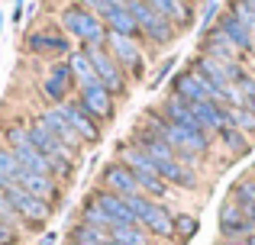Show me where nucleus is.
Instances as JSON below:
<instances>
[{"mask_svg": "<svg viewBox=\"0 0 255 245\" xmlns=\"http://www.w3.org/2000/svg\"><path fill=\"white\" fill-rule=\"evenodd\" d=\"M100 184H104V190H110V194L117 197H132L139 194V184H136V174H132L129 168H126L123 162H110L104 168V174H100Z\"/></svg>", "mask_w": 255, "mask_h": 245, "instance_id": "7", "label": "nucleus"}, {"mask_svg": "<svg viewBox=\"0 0 255 245\" xmlns=\"http://www.w3.org/2000/svg\"><path fill=\"white\" fill-rule=\"evenodd\" d=\"M71 84H75L71 65H68V62H55V65L49 68V75H45V81H42V94L49 97L52 103H58V107H62V103L68 100Z\"/></svg>", "mask_w": 255, "mask_h": 245, "instance_id": "10", "label": "nucleus"}, {"mask_svg": "<svg viewBox=\"0 0 255 245\" xmlns=\"http://www.w3.org/2000/svg\"><path fill=\"white\" fill-rule=\"evenodd\" d=\"M213 29L223 32V36L233 42V49H236V52H252V49H255V36L246 29L243 23H239L236 16H233V13H223V16H217Z\"/></svg>", "mask_w": 255, "mask_h": 245, "instance_id": "17", "label": "nucleus"}, {"mask_svg": "<svg viewBox=\"0 0 255 245\" xmlns=\"http://www.w3.org/2000/svg\"><path fill=\"white\" fill-rule=\"evenodd\" d=\"M104 49L113 55V62L120 65V68H129V71H142V55H139V45L132 42V39L126 36H117V32H107V42Z\"/></svg>", "mask_w": 255, "mask_h": 245, "instance_id": "12", "label": "nucleus"}, {"mask_svg": "<svg viewBox=\"0 0 255 245\" xmlns=\"http://www.w3.org/2000/svg\"><path fill=\"white\" fill-rule=\"evenodd\" d=\"M226 13H233V16L255 36V0H230V10Z\"/></svg>", "mask_w": 255, "mask_h": 245, "instance_id": "28", "label": "nucleus"}, {"mask_svg": "<svg viewBox=\"0 0 255 245\" xmlns=\"http://www.w3.org/2000/svg\"><path fill=\"white\" fill-rule=\"evenodd\" d=\"M81 223H84V226H91V229H100V233H110V229H113L110 216H107L94 200H87V203H84V210H81Z\"/></svg>", "mask_w": 255, "mask_h": 245, "instance_id": "27", "label": "nucleus"}, {"mask_svg": "<svg viewBox=\"0 0 255 245\" xmlns=\"http://www.w3.org/2000/svg\"><path fill=\"white\" fill-rule=\"evenodd\" d=\"M243 245H255V236H246V242Z\"/></svg>", "mask_w": 255, "mask_h": 245, "instance_id": "44", "label": "nucleus"}, {"mask_svg": "<svg viewBox=\"0 0 255 245\" xmlns=\"http://www.w3.org/2000/svg\"><path fill=\"white\" fill-rule=\"evenodd\" d=\"M110 239L117 242H126V245H145L149 239H145V229L142 226H117L110 233Z\"/></svg>", "mask_w": 255, "mask_h": 245, "instance_id": "32", "label": "nucleus"}, {"mask_svg": "<svg viewBox=\"0 0 255 245\" xmlns=\"http://www.w3.org/2000/svg\"><path fill=\"white\" fill-rule=\"evenodd\" d=\"M58 19H62L65 32H71L75 39H81L84 49H87V45H104L107 42V26H104V19H100L94 10H84V6L71 3V6L62 10Z\"/></svg>", "mask_w": 255, "mask_h": 245, "instance_id": "1", "label": "nucleus"}, {"mask_svg": "<svg viewBox=\"0 0 255 245\" xmlns=\"http://www.w3.org/2000/svg\"><path fill=\"white\" fill-rule=\"evenodd\" d=\"M97 16L104 19L107 32H117V36H126V39L139 36V26L126 6H97Z\"/></svg>", "mask_w": 255, "mask_h": 245, "instance_id": "15", "label": "nucleus"}, {"mask_svg": "<svg viewBox=\"0 0 255 245\" xmlns=\"http://www.w3.org/2000/svg\"><path fill=\"white\" fill-rule=\"evenodd\" d=\"M197 233V220L187 213H178L174 216V236H181V239H191V236Z\"/></svg>", "mask_w": 255, "mask_h": 245, "instance_id": "35", "label": "nucleus"}, {"mask_svg": "<svg viewBox=\"0 0 255 245\" xmlns=\"http://www.w3.org/2000/svg\"><path fill=\"white\" fill-rule=\"evenodd\" d=\"M100 0H78V6H84V10H97Z\"/></svg>", "mask_w": 255, "mask_h": 245, "instance_id": "41", "label": "nucleus"}, {"mask_svg": "<svg viewBox=\"0 0 255 245\" xmlns=\"http://www.w3.org/2000/svg\"><path fill=\"white\" fill-rule=\"evenodd\" d=\"M230 116H233V126H236L239 132H255V113L249 107H230Z\"/></svg>", "mask_w": 255, "mask_h": 245, "instance_id": "34", "label": "nucleus"}, {"mask_svg": "<svg viewBox=\"0 0 255 245\" xmlns=\"http://www.w3.org/2000/svg\"><path fill=\"white\" fill-rule=\"evenodd\" d=\"M246 107H249V110H252V113H255V100H252V103H246Z\"/></svg>", "mask_w": 255, "mask_h": 245, "instance_id": "47", "label": "nucleus"}, {"mask_svg": "<svg viewBox=\"0 0 255 245\" xmlns=\"http://www.w3.org/2000/svg\"><path fill=\"white\" fill-rule=\"evenodd\" d=\"M6 187V177H0V190H3Z\"/></svg>", "mask_w": 255, "mask_h": 245, "instance_id": "46", "label": "nucleus"}, {"mask_svg": "<svg viewBox=\"0 0 255 245\" xmlns=\"http://www.w3.org/2000/svg\"><path fill=\"white\" fill-rule=\"evenodd\" d=\"M220 136V142L226 145V152H233V155H243L246 149H249V142H246V136L236 129V126H226V129H220L217 132Z\"/></svg>", "mask_w": 255, "mask_h": 245, "instance_id": "29", "label": "nucleus"}, {"mask_svg": "<svg viewBox=\"0 0 255 245\" xmlns=\"http://www.w3.org/2000/svg\"><path fill=\"white\" fill-rule=\"evenodd\" d=\"M171 68H174V58H168V62H165L162 68L155 71V78H152V81H149V87H158V84H162L165 78H168V71H171Z\"/></svg>", "mask_w": 255, "mask_h": 245, "instance_id": "38", "label": "nucleus"}, {"mask_svg": "<svg viewBox=\"0 0 255 245\" xmlns=\"http://www.w3.org/2000/svg\"><path fill=\"white\" fill-rule=\"evenodd\" d=\"M0 245H19V229L0 223Z\"/></svg>", "mask_w": 255, "mask_h": 245, "instance_id": "37", "label": "nucleus"}, {"mask_svg": "<svg viewBox=\"0 0 255 245\" xmlns=\"http://www.w3.org/2000/svg\"><path fill=\"white\" fill-rule=\"evenodd\" d=\"M249 184H252V194H255V177H249Z\"/></svg>", "mask_w": 255, "mask_h": 245, "instance_id": "48", "label": "nucleus"}, {"mask_svg": "<svg viewBox=\"0 0 255 245\" xmlns=\"http://www.w3.org/2000/svg\"><path fill=\"white\" fill-rule=\"evenodd\" d=\"M236 90H239V97H243V103L255 100V81H252V78H243V81L236 84Z\"/></svg>", "mask_w": 255, "mask_h": 245, "instance_id": "36", "label": "nucleus"}, {"mask_svg": "<svg viewBox=\"0 0 255 245\" xmlns=\"http://www.w3.org/2000/svg\"><path fill=\"white\" fill-rule=\"evenodd\" d=\"M233 200H236V207L243 210V216L255 226V194H252V184H249V177L246 181H239L236 187H233Z\"/></svg>", "mask_w": 255, "mask_h": 245, "instance_id": "26", "label": "nucleus"}, {"mask_svg": "<svg viewBox=\"0 0 255 245\" xmlns=\"http://www.w3.org/2000/svg\"><path fill=\"white\" fill-rule=\"evenodd\" d=\"M58 110H62V116L68 120L71 129L78 132V139H81V142H100V123L94 120V116H87L84 107L78 100H65Z\"/></svg>", "mask_w": 255, "mask_h": 245, "instance_id": "9", "label": "nucleus"}, {"mask_svg": "<svg viewBox=\"0 0 255 245\" xmlns=\"http://www.w3.org/2000/svg\"><path fill=\"white\" fill-rule=\"evenodd\" d=\"M13 184H16V187H23L26 194H32V197H39V200H45V203H55L58 197H62V190H58V181H55V177L32 174V171H19Z\"/></svg>", "mask_w": 255, "mask_h": 245, "instance_id": "14", "label": "nucleus"}, {"mask_svg": "<svg viewBox=\"0 0 255 245\" xmlns=\"http://www.w3.org/2000/svg\"><path fill=\"white\" fill-rule=\"evenodd\" d=\"M120 155H123V164L136 174V184L145 197H165L168 194V184L158 177L155 164H152V158L145 152H139L132 142H126V145H120Z\"/></svg>", "mask_w": 255, "mask_h": 245, "instance_id": "2", "label": "nucleus"}, {"mask_svg": "<svg viewBox=\"0 0 255 245\" xmlns=\"http://www.w3.org/2000/svg\"><path fill=\"white\" fill-rule=\"evenodd\" d=\"M158 113H162L171 126H181V129H191V132H204L200 123H197V116H194V110H191V103L181 100V97H174V94L165 97V103H162Z\"/></svg>", "mask_w": 255, "mask_h": 245, "instance_id": "16", "label": "nucleus"}, {"mask_svg": "<svg viewBox=\"0 0 255 245\" xmlns=\"http://www.w3.org/2000/svg\"><path fill=\"white\" fill-rule=\"evenodd\" d=\"M87 58H91V65H94V71H97V81L104 84L107 90H110L113 97H120V94H126V71L120 68L117 62H113V55L104 49V45H87Z\"/></svg>", "mask_w": 255, "mask_h": 245, "instance_id": "5", "label": "nucleus"}, {"mask_svg": "<svg viewBox=\"0 0 255 245\" xmlns=\"http://www.w3.org/2000/svg\"><path fill=\"white\" fill-rule=\"evenodd\" d=\"M126 3H132V0H126Z\"/></svg>", "mask_w": 255, "mask_h": 245, "instance_id": "51", "label": "nucleus"}, {"mask_svg": "<svg viewBox=\"0 0 255 245\" xmlns=\"http://www.w3.org/2000/svg\"><path fill=\"white\" fill-rule=\"evenodd\" d=\"M213 16H217V0H207V6H204V19H200V26H204V29H210Z\"/></svg>", "mask_w": 255, "mask_h": 245, "instance_id": "39", "label": "nucleus"}, {"mask_svg": "<svg viewBox=\"0 0 255 245\" xmlns=\"http://www.w3.org/2000/svg\"><path fill=\"white\" fill-rule=\"evenodd\" d=\"M23 3L26 0H16V3H13V19H16V23H19V16H23Z\"/></svg>", "mask_w": 255, "mask_h": 245, "instance_id": "40", "label": "nucleus"}, {"mask_svg": "<svg viewBox=\"0 0 255 245\" xmlns=\"http://www.w3.org/2000/svg\"><path fill=\"white\" fill-rule=\"evenodd\" d=\"M126 10L132 13V19H136L139 32H142L149 42H155V45H168L171 39L178 36V26L168 23L165 16H158V13L152 10L145 0H132V3H126Z\"/></svg>", "mask_w": 255, "mask_h": 245, "instance_id": "3", "label": "nucleus"}, {"mask_svg": "<svg viewBox=\"0 0 255 245\" xmlns=\"http://www.w3.org/2000/svg\"><path fill=\"white\" fill-rule=\"evenodd\" d=\"M0 32H3V13H0Z\"/></svg>", "mask_w": 255, "mask_h": 245, "instance_id": "49", "label": "nucleus"}, {"mask_svg": "<svg viewBox=\"0 0 255 245\" xmlns=\"http://www.w3.org/2000/svg\"><path fill=\"white\" fill-rule=\"evenodd\" d=\"M91 200L97 203V207L104 210L107 216H110L113 229H117V226H139V223H136V216H132V210L126 207V200H123V197H117V194H110V190H104V187H100V190H94V194H91ZM113 229H110V233H113Z\"/></svg>", "mask_w": 255, "mask_h": 245, "instance_id": "11", "label": "nucleus"}, {"mask_svg": "<svg viewBox=\"0 0 255 245\" xmlns=\"http://www.w3.org/2000/svg\"><path fill=\"white\" fill-rule=\"evenodd\" d=\"M36 120L42 123L45 129H49L52 136H55V139H58V142H62L68 152H78V149H81V139H78V132L68 126V120L62 116V110H58V107H52V110H42V113H39Z\"/></svg>", "mask_w": 255, "mask_h": 245, "instance_id": "13", "label": "nucleus"}, {"mask_svg": "<svg viewBox=\"0 0 255 245\" xmlns=\"http://www.w3.org/2000/svg\"><path fill=\"white\" fill-rule=\"evenodd\" d=\"M110 242V233H100V229H91L84 223H78L68 233V245H107Z\"/></svg>", "mask_w": 255, "mask_h": 245, "instance_id": "25", "label": "nucleus"}, {"mask_svg": "<svg viewBox=\"0 0 255 245\" xmlns=\"http://www.w3.org/2000/svg\"><path fill=\"white\" fill-rule=\"evenodd\" d=\"M52 242H55V233H45V236H42V242H39V245H52Z\"/></svg>", "mask_w": 255, "mask_h": 245, "instance_id": "43", "label": "nucleus"}, {"mask_svg": "<svg viewBox=\"0 0 255 245\" xmlns=\"http://www.w3.org/2000/svg\"><path fill=\"white\" fill-rule=\"evenodd\" d=\"M107 245H126V242H117V239H110V242H107Z\"/></svg>", "mask_w": 255, "mask_h": 245, "instance_id": "45", "label": "nucleus"}, {"mask_svg": "<svg viewBox=\"0 0 255 245\" xmlns=\"http://www.w3.org/2000/svg\"><path fill=\"white\" fill-rule=\"evenodd\" d=\"M19 171H23V168H19L16 152L6 149V145H0V177H6V181H16Z\"/></svg>", "mask_w": 255, "mask_h": 245, "instance_id": "31", "label": "nucleus"}, {"mask_svg": "<svg viewBox=\"0 0 255 245\" xmlns=\"http://www.w3.org/2000/svg\"><path fill=\"white\" fill-rule=\"evenodd\" d=\"M220 233L223 236H246V233H252V223L243 216V210L236 203H223V210H220Z\"/></svg>", "mask_w": 255, "mask_h": 245, "instance_id": "21", "label": "nucleus"}, {"mask_svg": "<svg viewBox=\"0 0 255 245\" xmlns=\"http://www.w3.org/2000/svg\"><path fill=\"white\" fill-rule=\"evenodd\" d=\"M6 197H10V203H13V210H16V216L23 220V226H29V229H39L45 220L52 216V203H45V200H39V197H32V194H26L23 187H16L13 181H6Z\"/></svg>", "mask_w": 255, "mask_h": 245, "instance_id": "4", "label": "nucleus"}, {"mask_svg": "<svg viewBox=\"0 0 255 245\" xmlns=\"http://www.w3.org/2000/svg\"><path fill=\"white\" fill-rule=\"evenodd\" d=\"M26 49L32 55H71V42L58 32H32L26 39Z\"/></svg>", "mask_w": 255, "mask_h": 245, "instance_id": "18", "label": "nucleus"}, {"mask_svg": "<svg viewBox=\"0 0 255 245\" xmlns=\"http://www.w3.org/2000/svg\"><path fill=\"white\" fill-rule=\"evenodd\" d=\"M78 103L84 107L87 116H94L97 123H107L113 120V94L104 87V84H94V87H81V97H78Z\"/></svg>", "mask_w": 255, "mask_h": 245, "instance_id": "6", "label": "nucleus"}, {"mask_svg": "<svg viewBox=\"0 0 255 245\" xmlns=\"http://www.w3.org/2000/svg\"><path fill=\"white\" fill-rule=\"evenodd\" d=\"M145 3H149L158 16H165L168 23H174V26H191V19H194L191 6L181 3V0H145Z\"/></svg>", "mask_w": 255, "mask_h": 245, "instance_id": "20", "label": "nucleus"}, {"mask_svg": "<svg viewBox=\"0 0 255 245\" xmlns=\"http://www.w3.org/2000/svg\"><path fill=\"white\" fill-rule=\"evenodd\" d=\"M181 3H187V6H191V0H181Z\"/></svg>", "mask_w": 255, "mask_h": 245, "instance_id": "50", "label": "nucleus"}, {"mask_svg": "<svg viewBox=\"0 0 255 245\" xmlns=\"http://www.w3.org/2000/svg\"><path fill=\"white\" fill-rule=\"evenodd\" d=\"M174 97H181V100L187 103H204V100H217V94L210 90V84L204 81V78L197 75V71H181L178 78H174Z\"/></svg>", "mask_w": 255, "mask_h": 245, "instance_id": "8", "label": "nucleus"}, {"mask_svg": "<svg viewBox=\"0 0 255 245\" xmlns=\"http://www.w3.org/2000/svg\"><path fill=\"white\" fill-rule=\"evenodd\" d=\"M29 145H32L29 126H10V129H6V149L23 152V149H29Z\"/></svg>", "mask_w": 255, "mask_h": 245, "instance_id": "33", "label": "nucleus"}, {"mask_svg": "<svg viewBox=\"0 0 255 245\" xmlns=\"http://www.w3.org/2000/svg\"><path fill=\"white\" fill-rule=\"evenodd\" d=\"M142 229H149V233L158 236V239H174V216H171V210H165V207L155 203V210L142 220Z\"/></svg>", "mask_w": 255, "mask_h": 245, "instance_id": "23", "label": "nucleus"}, {"mask_svg": "<svg viewBox=\"0 0 255 245\" xmlns=\"http://www.w3.org/2000/svg\"><path fill=\"white\" fill-rule=\"evenodd\" d=\"M97 6H126V0H100Z\"/></svg>", "mask_w": 255, "mask_h": 245, "instance_id": "42", "label": "nucleus"}, {"mask_svg": "<svg viewBox=\"0 0 255 245\" xmlns=\"http://www.w3.org/2000/svg\"><path fill=\"white\" fill-rule=\"evenodd\" d=\"M126 207L132 210V216H136V223H139V226H142V220H145V216L152 213V210H155V200H152V197H145L142 190H139V194L126 197Z\"/></svg>", "mask_w": 255, "mask_h": 245, "instance_id": "30", "label": "nucleus"}, {"mask_svg": "<svg viewBox=\"0 0 255 245\" xmlns=\"http://www.w3.org/2000/svg\"><path fill=\"white\" fill-rule=\"evenodd\" d=\"M68 65H71V75H75L78 87H94V84H100L97 81V71H94L91 58H87V52H71Z\"/></svg>", "mask_w": 255, "mask_h": 245, "instance_id": "24", "label": "nucleus"}, {"mask_svg": "<svg viewBox=\"0 0 255 245\" xmlns=\"http://www.w3.org/2000/svg\"><path fill=\"white\" fill-rule=\"evenodd\" d=\"M204 52L210 58H217V62H223V65H230L233 58H236V49H233V42L223 36L220 29H207V36H204Z\"/></svg>", "mask_w": 255, "mask_h": 245, "instance_id": "22", "label": "nucleus"}, {"mask_svg": "<svg viewBox=\"0 0 255 245\" xmlns=\"http://www.w3.org/2000/svg\"><path fill=\"white\" fill-rule=\"evenodd\" d=\"M165 184H178V187H197V174L187 168L181 158H168V162H152Z\"/></svg>", "mask_w": 255, "mask_h": 245, "instance_id": "19", "label": "nucleus"}]
</instances>
